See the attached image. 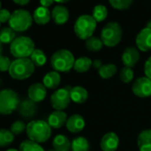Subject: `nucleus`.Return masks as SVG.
Here are the masks:
<instances>
[{"label":"nucleus","instance_id":"8","mask_svg":"<svg viewBox=\"0 0 151 151\" xmlns=\"http://www.w3.org/2000/svg\"><path fill=\"white\" fill-rule=\"evenodd\" d=\"M9 26L15 32H23L28 30L33 22V16L31 14L24 9H18L12 13L9 20Z\"/></svg>","mask_w":151,"mask_h":151},{"label":"nucleus","instance_id":"42","mask_svg":"<svg viewBox=\"0 0 151 151\" xmlns=\"http://www.w3.org/2000/svg\"><path fill=\"white\" fill-rule=\"evenodd\" d=\"M53 1L58 3V4H65V3L68 2L69 0H53Z\"/></svg>","mask_w":151,"mask_h":151},{"label":"nucleus","instance_id":"27","mask_svg":"<svg viewBox=\"0 0 151 151\" xmlns=\"http://www.w3.org/2000/svg\"><path fill=\"white\" fill-rule=\"evenodd\" d=\"M85 45H86V48L89 52H96L101 51L104 45H103V43H102V41H101V39L100 37L93 36L90 38H88L87 40H86Z\"/></svg>","mask_w":151,"mask_h":151},{"label":"nucleus","instance_id":"28","mask_svg":"<svg viewBox=\"0 0 151 151\" xmlns=\"http://www.w3.org/2000/svg\"><path fill=\"white\" fill-rule=\"evenodd\" d=\"M29 59L35 65V67H42L46 63L47 58L45 53L41 49H35L32 54L30 55Z\"/></svg>","mask_w":151,"mask_h":151},{"label":"nucleus","instance_id":"7","mask_svg":"<svg viewBox=\"0 0 151 151\" xmlns=\"http://www.w3.org/2000/svg\"><path fill=\"white\" fill-rule=\"evenodd\" d=\"M19 94L12 89L0 91V115H10L20 106Z\"/></svg>","mask_w":151,"mask_h":151},{"label":"nucleus","instance_id":"14","mask_svg":"<svg viewBox=\"0 0 151 151\" xmlns=\"http://www.w3.org/2000/svg\"><path fill=\"white\" fill-rule=\"evenodd\" d=\"M47 94L46 87L41 83H36L31 85L28 89L29 99L34 101L35 103L43 101Z\"/></svg>","mask_w":151,"mask_h":151},{"label":"nucleus","instance_id":"24","mask_svg":"<svg viewBox=\"0 0 151 151\" xmlns=\"http://www.w3.org/2000/svg\"><path fill=\"white\" fill-rule=\"evenodd\" d=\"M19 111L21 115L24 117H30L34 116L36 112V104L31 100H24L20 103Z\"/></svg>","mask_w":151,"mask_h":151},{"label":"nucleus","instance_id":"3","mask_svg":"<svg viewBox=\"0 0 151 151\" xmlns=\"http://www.w3.org/2000/svg\"><path fill=\"white\" fill-rule=\"evenodd\" d=\"M75 57L68 49H60L51 57V66L57 72H68L74 68Z\"/></svg>","mask_w":151,"mask_h":151},{"label":"nucleus","instance_id":"43","mask_svg":"<svg viewBox=\"0 0 151 151\" xmlns=\"http://www.w3.org/2000/svg\"><path fill=\"white\" fill-rule=\"evenodd\" d=\"M2 51H3V46H2V43L0 42V55H2Z\"/></svg>","mask_w":151,"mask_h":151},{"label":"nucleus","instance_id":"37","mask_svg":"<svg viewBox=\"0 0 151 151\" xmlns=\"http://www.w3.org/2000/svg\"><path fill=\"white\" fill-rule=\"evenodd\" d=\"M12 14L10 13L9 10L7 9H1L0 10V22L1 23H5L9 22L10 18H11Z\"/></svg>","mask_w":151,"mask_h":151},{"label":"nucleus","instance_id":"45","mask_svg":"<svg viewBox=\"0 0 151 151\" xmlns=\"http://www.w3.org/2000/svg\"><path fill=\"white\" fill-rule=\"evenodd\" d=\"M0 10H1V1H0Z\"/></svg>","mask_w":151,"mask_h":151},{"label":"nucleus","instance_id":"10","mask_svg":"<svg viewBox=\"0 0 151 151\" xmlns=\"http://www.w3.org/2000/svg\"><path fill=\"white\" fill-rule=\"evenodd\" d=\"M132 91L134 95L139 98H147L151 96V79L147 77L137 78L132 86Z\"/></svg>","mask_w":151,"mask_h":151},{"label":"nucleus","instance_id":"40","mask_svg":"<svg viewBox=\"0 0 151 151\" xmlns=\"http://www.w3.org/2000/svg\"><path fill=\"white\" fill-rule=\"evenodd\" d=\"M13 1L17 4V5H20V6H26L28 5L29 2H30V0H13Z\"/></svg>","mask_w":151,"mask_h":151},{"label":"nucleus","instance_id":"20","mask_svg":"<svg viewBox=\"0 0 151 151\" xmlns=\"http://www.w3.org/2000/svg\"><path fill=\"white\" fill-rule=\"evenodd\" d=\"M137 144L139 151H151V129L140 132L137 139Z\"/></svg>","mask_w":151,"mask_h":151},{"label":"nucleus","instance_id":"23","mask_svg":"<svg viewBox=\"0 0 151 151\" xmlns=\"http://www.w3.org/2000/svg\"><path fill=\"white\" fill-rule=\"evenodd\" d=\"M92 66L93 60L86 56H82L75 60L73 68L78 73H86L91 68Z\"/></svg>","mask_w":151,"mask_h":151},{"label":"nucleus","instance_id":"16","mask_svg":"<svg viewBox=\"0 0 151 151\" xmlns=\"http://www.w3.org/2000/svg\"><path fill=\"white\" fill-rule=\"evenodd\" d=\"M68 116L63 110H54L52 112L47 119V123L52 128L60 129L66 124Z\"/></svg>","mask_w":151,"mask_h":151},{"label":"nucleus","instance_id":"21","mask_svg":"<svg viewBox=\"0 0 151 151\" xmlns=\"http://www.w3.org/2000/svg\"><path fill=\"white\" fill-rule=\"evenodd\" d=\"M70 98L71 101L75 103H85L88 99V91L85 87L80 86H74L70 90Z\"/></svg>","mask_w":151,"mask_h":151},{"label":"nucleus","instance_id":"39","mask_svg":"<svg viewBox=\"0 0 151 151\" xmlns=\"http://www.w3.org/2000/svg\"><path fill=\"white\" fill-rule=\"evenodd\" d=\"M39 2H40L41 6H44V7H46V8L50 7L54 3L53 0H39Z\"/></svg>","mask_w":151,"mask_h":151},{"label":"nucleus","instance_id":"25","mask_svg":"<svg viewBox=\"0 0 151 151\" xmlns=\"http://www.w3.org/2000/svg\"><path fill=\"white\" fill-rule=\"evenodd\" d=\"M116 72H117V68L113 63L103 64L98 69V74L102 79H109L113 78Z\"/></svg>","mask_w":151,"mask_h":151},{"label":"nucleus","instance_id":"46","mask_svg":"<svg viewBox=\"0 0 151 151\" xmlns=\"http://www.w3.org/2000/svg\"><path fill=\"white\" fill-rule=\"evenodd\" d=\"M0 86H1V80H0Z\"/></svg>","mask_w":151,"mask_h":151},{"label":"nucleus","instance_id":"13","mask_svg":"<svg viewBox=\"0 0 151 151\" xmlns=\"http://www.w3.org/2000/svg\"><path fill=\"white\" fill-rule=\"evenodd\" d=\"M122 62L124 67L132 68L139 60V52L138 48L134 46H129L124 49L122 53Z\"/></svg>","mask_w":151,"mask_h":151},{"label":"nucleus","instance_id":"41","mask_svg":"<svg viewBox=\"0 0 151 151\" xmlns=\"http://www.w3.org/2000/svg\"><path fill=\"white\" fill-rule=\"evenodd\" d=\"M93 66L94 68H96L99 69V68L102 66V64H101V60H93Z\"/></svg>","mask_w":151,"mask_h":151},{"label":"nucleus","instance_id":"44","mask_svg":"<svg viewBox=\"0 0 151 151\" xmlns=\"http://www.w3.org/2000/svg\"><path fill=\"white\" fill-rule=\"evenodd\" d=\"M6 151H19V149H16V148H9Z\"/></svg>","mask_w":151,"mask_h":151},{"label":"nucleus","instance_id":"38","mask_svg":"<svg viewBox=\"0 0 151 151\" xmlns=\"http://www.w3.org/2000/svg\"><path fill=\"white\" fill-rule=\"evenodd\" d=\"M144 72H145V77H147L149 79H151V56L145 62Z\"/></svg>","mask_w":151,"mask_h":151},{"label":"nucleus","instance_id":"32","mask_svg":"<svg viewBox=\"0 0 151 151\" xmlns=\"http://www.w3.org/2000/svg\"><path fill=\"white\" fill-rule=\"evenodd\" d=\"M19 151H45V149L39 143L27 139L21 143Z\"/></svg>","mask_w":151,"mask_h":151},{"label":"nucleus","instance_id":"11","mask_svg":"<svg viewBox=\"0 0 151 151\" xmlns=\"http://www.w3.org/2000/svg\"><path fill=\"white\" fill-rule=\"evenodd\" d=\"M136 46L138 50L141 52H148L151 50V28L142 29L135 39Z\"/></svg>","mask_w":151,"mask_h":151},{"label":"nucleus","instance_id":"12","mask_svg":"<svg viewBox=\"0 0 151 151\" xmlns=\"http://www.w3.org/2000/svg\"><path fill=\"white\" fill-rule=\"evenodd\" d=\"M102 151H116L119 146V138L116 132H109L105 133L100 143Z\"/></svg>","mask_w":151,"mask_h":151},{"label":"nucleus","instance_id":"26","mask_svg":"<svg viewBox=\"0 0 151 151\" xmlns=\"http://www.w3.org/2000/svg\"><path fill=\"white\" fill-rule=\"evenodd\" d=\"M72 151H89L90 144L86 138L79 136L75 138L71 142Z\"/></svg>","mask_w":151,"mask_h":151},{"label":"nucleus","instance_id":"4","mask_svg":"<svg viewBox=\"0 0 151 151\" xmlns=\"http://www.w3.org/2000/svg\"><path fill=\"white\" fill-rule=\"evenodd\" d=\"M97 27V22L92 15L83 14L79 16L74 24L75 34L81 40H87L93 37Z\"/></svg>","mask_w":151,"mask_h":151},{"label":"nucleus","instance_id":"31","mask_svg":"<svg viewBox=\"0 0 151 151\" xmlns=\"http://www.w3.org/2000/svg\"><path fill=\"white\" fill-rule=\"evenodd\" d=\"M92 16L94 18V20L97 22H101L106 20L108 17V9L105 6L102 5H97L94 6L93 10Z\"/></svg>","mask_w":151,"mask_h":151},{"label":"nucleus","instance_id":"47","mask_svg":"<svg viewBox=\"0 0 151 151\" xmlns=\"http://www.w3.org/2000/svg\"><path fill=\"white\" fill-rule=\"evenodd\" d=\"M49 151H56V150H49Z\"/></svg>","mask_w":151,"mask_h":151},{"label":"nucleus","instance_id":"5","mask_svg":"<svg viewBox=\"0 0 151 151\" xmlns=\"http://www.w3.org/2000/svg\"><path fill=\"white\" fill-rule=\"evenodd\" d=\"M35 44L33 40L25 36L16 37L10 44V52L13 56L17 59L29 58L35 50Z\"/></svg>","mask_w":151,"mask_h":151},{"label":"nucleus","instance_id":"22","mask_svg":"<svg viewBox=\"0 0 151 151\" xmlns=\"http://www.w3.org/2000/svg\"><path fill=\"white\" fill-rule=\"evenodd\" d=\"M52 147L56 151H69L71 148V142L67 136L58 134L52 140Z\"/></svg>","mask_w":151,"mask_h":151},{"label":"nucleus","instance_id":"29","mask_svg":"<svg viewBox=\"0 0 151 151\" xmlns=\"http://www.w3.org/2000/svg\"><path fill=\"white\" fill-rule=\"evenodd\" d=\"M14 140V134L7 129H0V147L11 145Z\"/></svg>","mask_w":151,"mask_h":151},{"label":"nucleus","instance_id":"2","mask_svg":"<svg viewBox=\"0 0 151 151\" xmlns=\"http://www.w3.org/2000/svg\"><path fill=\"white\" fill-rule=\"evenodd\" d=\"M34 71L35 65L29 58H20L12 61L8 73L15 80H25L31 77Z\"/></svg>","mask_w":151,"mask_h":151},{"label":"nucleus","instance_id":"19","mask_svg":"<svg viewBox=\"0 0 151 151\" xmlns=\"http://www.w3.org/2000/svg\"><path fill=\"white\" fill-rule=\"evenodd\" d=\"M52 19L51 12L48 8L44 6L37 7L33 14V21L38 25H45Z\"/></svg>","mask_w":151,"mask_h":151},{"label":"nucleus","instance_id":"15","mask_svg":"<svg viewBox=\"0 0 151 151\" xmlns=\"http://www.w3.org/2000/svg\"><path fill=\"white\" fill-rule=\"evenodd\" d=\"M66 127L68 131L72 133L80 132L86 127L85 118L79 114H74L68 118L66 123Z\"/></svg>","mask_w":151,"mask_h":151},{"label":"nucleus","instance_id":"34","mask_svg":"<svg viewBox=\"0 0 151 151\" xmlns=\"http://www.w3.org/2000/svg\"><path fill=\"white\" fill-rule=\"evenodd\" d=\"M111 6L116 10H126L128 9L133 0H109Z\"/></svg>","mask_w":151,"mask_h":151},{"label":"nucleus","instance_id":"18","mask_svg":"<svg viewBox=\"0 0 151 151\" xmlns=\"http://www.w3.org/2000/svg\"><path fill=\"white\" fill-rule=\"evenodd\" d=\"M61 81V78L59 72L52 70L45 75L43 78V85L46 87V89H56L60 86Z\"/></svg>","mask_w":151,"mask_h":151},{"label":"nucleus","instance_id":"1","mask_svg":"<svg viewBox=\"0 0 151 151\" xmlns=\"http://www.w3.org/2000/svg\"><path fill=\"white\" fill-rule=\"evenodd\" d=\"M26 133L29 139L37 143H43L50 139L52 127L44 120H33L27 124Z\"/></svg>","mask_w":151,"mask_h":151},{"label":"nucleus","instance_id":"17","mask_svg":"<svg viewBox=\"0 0 151 151\" xmlns=\"http://www.w3.org/2000/svg\"><path fill=\"white\" fill-rule=\"evenodd\" d=\"M52 19L57 25H63L68 22L69 19V12L64 6L58 5L54 6L52 11L51 12Z\"/></svg>","mask_w":151,"mask_h":151},{"label":"nucleus","instance_id":"35","mask_svg":"<svg viewBox=\"0 0 151 151\" xmlns=\"http://www.w3.org/2000/svg\"><path fill=\"white\" fill-rule=\"evenodd\" d=\"M26 128H27V125L25 124V123L23 121L17 120V121H15L14 123L12 124L10 131L14 135H19V134H22L23 132H25Z\"/></svg>","mask_w":151,"mask_h":151},{"label":"nucleus","instance_id":"36","mask_svg":"<svg viewBox=\"0 0 151 151\" xmlns=\"http://www.w3.org/2000/svg\"><path fill=\"white\" fill-rule=\"evenodd\" d=\"M12 61L7 56L0 55V71L1 72H6L9 71L10 66H11Z\"/></svg>","mask_w":151,"mask_h":151},{"label":"nucleus","instance_id":"33","mask_svg":"<svg viewBox=\"0 0 151 151\" xmlns=\"http://www.w3.org/2000/svg\"><path fill=\"white\" fill-rule=\"evenodd\" d=\"M119 77H120V79L123 83L129 84L134 78V72H133L132 68L124 67L119 73Z\"/></svg>","mask_w":151,"mask_h":151},{"label":"nucleus","instance_id":"9","mask_svg":"<svg viewBox=\"0 0 151 151\" xmlns=\"http://www.w3.org/2000/svg\"><path fill=\"white\" fill-rule=\"evenodd\" d=\"M70 101V91L67 88H60L56 90L50 98L51 105L55 110H63L67 109Z\"/></svg>","mask_w":151,"mask_h":151},{"label":"nucleus","instance_id":"48","mask_svg":"<svg viewBox=\"0 0 151 151\" xmlns=\"http://www.w3.org/2000/svg\"><path fill=\"white\" fill-rule=\"evenodd\" d=\"M0 27H1V22H0Z\"/></svg>","mask_w":151,"mask_h":151},{"label":"nucleus","instance_id":"30","mask_svg":"<svg viewBox=\"0 0 151 151\" xmlns=\"http://www.w3.org/2000/svg\"><path fill=\"white\" fill-rule=\"evenodd\" d=\"M15 38V31L10 27L3 28L0 30V42L2 44H11Z\"/></svg>","mask_w":151,"mask_h":151},{"label":"nucleus","instance_id":"6","mask_svg":"<svg viewBox=\"0 0 151 151\" xmlns=\"http://www.w3.org/2000/svg\"><path fill=\"white\" fill-rule=\"evenodd\" d=\"M123 37V29L119 23L110 22L106 24L101 33V39L104 45L108 47L116 46Z\"/></svg>","mask_w":151,"mask_h":151}]
</instances>
